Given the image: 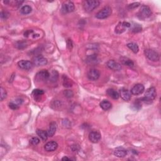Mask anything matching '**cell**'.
Here are the masks:
<instances>
[{
  "label": "cell",
  "mask_w": 161,
  "mask_h": 161,
  "mask_svg": "<svg viewBox=\"0 0 161 161\" xmlns=\"http://www.w3.org/2000/svg\"><path fill=\"white\" fill-rule=\"evenodd\" d=\"M157 96V92L154 87H151L147 89L145 93V97L142 98L140 100L145 103L150 104L155 99Z\"/></svg>",
  "instance_id": "6da1fadb"
},
{
  "label": "cell",
  "mask_w": 161,
  "mask_h": 161,
  "mask_svg": "<svg viewBox=\"0 0 161 161\" xmlns=\"http://www.w3.org/2000/svg\"><path fill=\"white\" fill-rule=\"evenodd\" d=\"M100 2L98 0H89L84 3V8L87 12H91L100 6Z\"/></svg>",
  "instance_id": "7a4b0ae2"
},
{
  "label": "cell",
  "mask_w": 161,
  "mask_h": 161,
  "mask_svg": "<svg viewBox=\"0 0 161 161\" xmlns=\"http://www.w3.org/2000/svg\"><path fill=\"white\" fill-rule=\"evenodd\" d=\"M152 15V11L150 8L147 6H142L139 11H138L137 16L141 20H145L148 19Z\"/></svg>",
  "instance_id": "3957f363"
},
{
  "label": "cell",
  "mask_w": 161,
  "mask_h": 161,
  "mask_svg": "<svg viewBox=\"0 0 161 161\" xmlns=\"http://www.w3.org/2000/svg\"><path fill=\"white\" fill-rule=\"evenodd\" d=\"M111 13H112V10L110 6H105L100 10L99 12H98L96 15V17L98 19H105L106 18L109 17Z\"/></svg>",
  "instance_id": "277c9868"
},
{
  "label": "cell",
  "mask_w": 161,
  "mask_h": 161,
  "mask_svg": "<svg viewBox=\"0 0 161 161\" xmlns=\"http://www.w3.org/2000/svg\"><path fill=\"white\" fill-rule=\"evenodd\" d=\"M144 53L145 56L150 61L153 62H157L160 59V56L159 53L156 51L152 50V49H145Z\"/></svg>",
  "instance_id": "5b68a950"
},
{
  "label": "cell",
  "mask_w": 161,
  "mask_h": 161,
  "mask_svg": "<svg viewBox=\"0 0 161 161\" xmlns=\"http://www.w3.org/2000/svg\"><path fill=\"white\" fill-rule=\"evenodd\" d=\"M50 78V73L47 70H42L37 73L35 79L37 82H43L47 80Z\"/></svg>",
  "instance_id": "8992f818"
},
{
  "label": "cell",
  "mask_w": 161,
  "mask_h": 161,
  "mask_svg": "<svg viewBox=\"0 0 161 161\" xmlns=\"http://www.w3.org/2000/svg\"><path fill=\"white\" fill-rule=\"evenodd\" d=\"M131 26V24L128 22L123 21L120 22L118 25L115 27V33L118 34H121L124 32L125 30L127 28H130Z\"/></svg>",
  "instance_id": "52a82bcc"
},
{
  "label": "cell",
  "mask_w": 161,
  "mask_h": 161,
  "mask_svg": "<svg viewBox=\"0 0 161 161\" xmlns=\"http://www.w3.org/2000/svg\"><path fill=\"white\" fill-rule=\"evenodd\" d=\"M75 10L74 4L72 1H66L62 6V11L64 13H68L74 11Z\"/></svg>",
  "instance_id": "ba28073f"
},
{
  "label": "cell",
  "mask_w": 161,
  "mask_h": 161,
  "mask_svg": "<svg viewBox=\"0 0 161 161\" xmlns=\"http://www.w3.org/2000/svg\"><path fill=\"white\" fill-rule=\"evenodd\" d=\"M48 61L42 56H37L33 59V64L36 66H42L47 64Z\"/></svg>",
  "instance_id": "9c48e42d"
},
{
  "label": "cell",
  "mask_w": 161,
  "mask_h": 161,
  "mask_svg": "<svg viewBox=\"0 0 161 161\" xmlns=\"http://www.w3.org/2000/svg\"><path fill=\"white\" fill-rule=\"evenodd\" d=\"M87 76L91 80H96L100 76V71L96 69H91L88 71Z\"/></svg>",
  "instance_id": "30bf717a"
},
{
  "label": "cell",
  "mask_w": 161,
  "mask_h": 161,
  "mask_svg": "<svg viewBox=\"0 0 161 161\" xmlns=\"http://www.w3.org/2000/svg\"><path fill=\"white\" fill-rule=\"evenodd\" d=\"M145 87L142 84H137L131 89V94L133 95H139L144 93Z\"/></svg>",
  "instance_id": "8fae6325"
},
{
  "label": "cell",
  "mask_w": 161,
  "mask_h": 161,
  "mask_svg": "<svg viewBox=\"0 0 161 161\" xmlns=\"http://www.w3.org/2000/svg\"><path fill=\"white\" fill-rule=\"evenodd\" d=\"M101 138V133L98 131H92L89 134V139L92 143L96 144L99 142Z\"/></svg>",
  "instance_id": "7c38bea8"
},
{
  "label": "cell",
  "mask_w": 161,
  "mask_h": 161,
  "mask_svg": "<svg viewBox=\"0 0 161 161\" xmlns=\"http://www.w3.org/2000/svg\"><path fill=\"white\" fill-rule=\"evenodd\" d=\"M18 66L21 69L24 70H30L32 68L33 64L29 61L22 60L18 62Z\"/></svg>",
  "instance_id": "4fadbf2b"
},
{
  "label": "cell",
  "mask_w": 161,
  "mask_h": 161,
  "mask_svg": "<svg viewBox=\"0 0 161 161\" xmlns=\"http://www.w3.org/2000/svg\"><path fill=\"white\" fill-rule=\"evenodd\" d=\"M106 66L108 68L115 71H118L122 69V66L118 62L115 61L114 60H110L107 62Z\"/></svg>",
  "instance_id": "5bb4252c"
},
{
  "label": "cell",
  "mask_w": 161,
  "mask_h": 161,
  "mask_svg": "<svg viewBox=\"0 0 161 161\" xmlns=\"http://www.w3.org/2000/svg\"><path fill=\"white\" fill-rule=\"evenodd\" d=\"M119 95L124 101H130V100L131 99V97H132L131 92L129 90H128L127 89H125V88H122L120 89L119 92Z\"/></svg>",
  "instance_id": "9a60e30c"
},
{
  "label": "cell",
  "mask_w": 161,
  "mask_h": 161,
  "mask_svg": "<svg viewBox=\"0 0 161 161\" xmlns=\"http://www.w3.org/2000/svg\"><path fill=\"white\" fill-rule=\"evenodd\" d=\"M58 147V144L55 141L49 142L44 145V149L47 152H53L55 151Z\"/></svg>",
  "instance_id": "2e32d148"
},
{
  "label": "cell",
  "mask_w": 161,
  "mask_h": 161,
  "mask_svg": "<svg viewBox=\"0 0 161 161\" xmlns=\"http://www.w3.org/2000/svg\"><path fill=\"white\" fill-rule=\"evenodd\" d=\"M23 100L20 99V98H18V99H16L15 100H13L11 101L10 103H9V107L13 110H15L19 108L20 106L23 103Z\"/></svg>",
  "instance_id": "e0dca14e"
},
{
  "label": "cell",
  "mask_w": 161,
  "mask_h": 161,
  "mask_svg": "<svg viewBox=\"0 0 161 161\" xmlns=\"http://www.w3.org/2000/svg\"><path fill=\"white\" fill-rule=\"evenodd\" d=\"M114 155L117 157L122 158L127 155V151L123 147H118L115 150Z\"/></svg>",
  "instance_id": "ac0fdd59"
},
{
  "label": "cell",
  "mask_w": 161,
  "mask_h": 161,
  "mask_svg": "<svg viewBox=\"0 0 161 161\" xmlns=\"http://www.w3.org/2000/svg\"><path fill=\"white\" fill-rule=\"evenodd\" d=\"M86 63L89 65H95L97 64L98 63V58L96 54H93V55H89L87 57L86 59Z\"/></svg>",
  "instance_id": "d6986e66"
},
{
  "label": "cell",
  "mask_w": 161,
  "mask_h": 161,
  "mask_svg": "<svg viewBox=\"0 0 161 161\" xmlns=\"http://www.w3.org/2000/svg\"><path fill=\"white\" fill-rule=\"evenodd\" d=\"M57 130V123L55 122H52L50 123L49 128L47 131V133L48 137H53Z\"/></svg>",
  "instance_id": "ffe728a7"
},
{
  "label": "cell",
  "mask_w": 161,
  "mask_h": 161,
  "mask_svg": "<svg viewBox=\"0 0 161 161\" xmlns=\"http://www.w3.org/2000/svg\"><path fill=\"white\" fill-rule=\"evenodd\" d=\"M44 95V91L42 89H34L32 93V95L34 98L35 100L37 101H39L40 100V98H41Z\"/></svg>",
  "instance_id": "44dd1931"
},
{
  "label": "cell",
  "mask_w": 161,
  "mask_h": 161,
  "mask_svg": "<svg viewBox=\"0 0 161 161\" xmlns=\"http://www.w3.org/2000/svg\"><path fill=\"white\" fill-rule=\"evenodd\" d=\"M120 61H121V62H122V64L126 66H128V67H130V68H132V67H133V66H134L133 62L131 59H128V58H127V57H122L120 58Z\"/></svg>",
  "instance_id": "7402d4cb"
},
{
  "label": "cell",
  "mask_w": 161,
  "mask_h": 161,
  "mask_svg": "<svg viewBox=\"0 0 161 161\" xmlns=\"http://www.w3.org/2000/svg\"><path fill=\"white\" fill-rule=\"evenodd\" d=\"M106 93L107 95L113 100H118L120 97L119 93L117 91H116L113 89H108V90H107Z\"/></svg>",
  "instance_id": "603a6c76"
},
{
  "label": "cell",
  "mask_w": 161,
  "mask_h": 161,
  "mask_svg": "<svg viewBox=\"0 0 161 161\" xmlns=\"http://www.w3.org/2000/svg\"><path fill=\"white\" fill-rule=\"evenodd\" d=\"M100 105L101 108L105 111H108L110 110L111 108V107H112V105H111V103L108 100H103L100 103Z\"/></svg>",
  "instance_id": "cb8c5ba5"
},
{
  "label": "cell",
  "mask_w": 161,
  "mask_h": 161,
  "mask_svg": "<svg viewBox=\"0 0 161 161\" xmlns=\"http://www.w3.org/2000/svg\"><path fill=\"white\" fill-rule=\"evenodd\" d=\"M37 134L42 141H46L47 140L48 137L47 132L43 130L38 129L37 130Z\"/></svg>",
  "instance_id": "d4e9b609"
},
{
  "label": "cell",
  "mask_w": 161,
  "mask_h": 161,
  "mask_svg": "<svg viewBox=\"0 0 161 161\" xmlns=\"http://www.w3.org/2000/svg\"><path fill=\"white\" fill-rule=\"evenodd\" d=\"M62 80H63V85L66 88H71L73 86V81L72 80H71L69 78H68L66 76H64L62 78Z\"/></svg>",
  "instance_id": "484cf974"
},
{
  "label": "cell",
  "mask_w": 161,
  "mask_h": 161,
  "mask_svg": "<svg viewBox=\"0 0 161 161\" xmlns=\"http://www.w3.org/2000/svg\"><path fill=\"white\" fill-rule=\"evenodd\" d=\"M127 46L128 48H129L130 50L135 53H137L138 51H139V48H138V46H137V44L133 42H131V43H127Z\"/></svg>",
  "instance_id": "4316f807"
},
{
  "label": "cell",
  "mask_w": 161,
  "mask_h": 161,
  "mask_svg": "<svg viewBox=\"0 0 161 161\" xmlns=\"http://www.w3.org/2000/svg\"><path fill=\"white\" fill-rule=\"evenodd\" d=\"M32 9L28 5L24 6L20 9V13L22 15H28L32 12Z\"/></svg>",
  "instance_id": "83f0119b"
},
{
  "label": "cell",
  "mask_w": 161,
  "mask_h": 161,
  "mask_svg": "<svg viewBox=\"0 0 161 161\" xmlns=\"http://www.w3.org/2000/svg\"><path fill=\"white\" fill-rule=\"evenodd\" d=\"M59 78V74L56 71H53L52 73L50 74V79L52 82H56Z\"/></svg>",
  "instance_id": "f1b7e54d"
},
{
  "label": "cell",
  "mask_w": 161,
  "mask_h": 161,
  "mask_svg": "<svg viewBox=\"0 0 161 161\" xmlns=\"http://www.w3.org/2000/svg\"><path fill=\"white\" fill-rule=\"evenodd\" d=\"M132 31L133 32H135V33H138V32H140L142 31V27L140 26V25H138V24H135L133 26V28L132 29Z\"/></svg>",
  "instance_id": "f546056e"
},
{
  "label": "cell",
  "mask_w": 161,
  "mask_h": 161,
  "mask_svg": "<svg viewBox=\"0 0 161 161\" xmlns=\"http://www.w3.org/2000/svg\"><path fill=\"white\" fill-rule=\"evenodd\" d=\"M0 91H1V96H0V97H1V101H3V100L5 99L7 96V93L5 89L2 87L0 88Z\"/></svg>",
  "instance_id": "4dcf8cb0"
},
{
  "label": "cell",
  "mask_w": 161,
  "mask_h": 161,
  "mask_svg": "<svg viewBox=\"0 0 161 161\" xmlns=\"http://www.w3.org/2000/svg\"><path fill=\"white\" fill-rule=\"evenodd\" d=\"M30 144L33 145H38L39 143H40V139L38 138L35 137H32V138H31L30 140Z\"/></svg>",
  "instance_id": "1f68e13d"
},
{
  "label": "cell",
  "mask_w": 161,
  "mask_h": 161,
  "mask_svg": "<svg viewBox=\"0 0 161 161\" xmlns=\"http://www.w3.org/2000/svg\"><path fill=\"white\" fill-rule=\"evenodd\" d=\"M64 95L66 97L70 98H72L73 96L74 93H73V91H71V90H65L64 91Z\"/></svg>",
  "instance_id": "d6a6232c"
},
{
  "label": "cell",
  "mask_w": 161,
  "mask_h": 161,
  "mask_svg": "<svg viewBox=\"0 0 161 161\" xmlns=\"http://www.w3.org/2000/svg\"><path fill=\"white\" fill-rule=\"evenodd\" d=\"M10 13H9L7 11H2L1 12V18L2 19H4V20H6L7 19H8L9 16H10Z\"/></svg>",
  "instance_id": "836d02e7"
},
{
  "label": "cell",
  "mask_w": 161,
  "mask_h": 161,
  "mask_svg": "<svg viewBox=\"0 0 161 161\" xmlns=\"http://www.w3.org/2000/svg\"><path fill=\"white\" fill-rule=\"evenodd\" d=\"M139 6H140V3H138V2L133 3L130 4H129V5L128 6V8L129 9V10H132V9H135Z\"/></svg>",
  "instance_id": "e575fe53"
},
{
  "label": "cell",
  "mask_w": 161,
  "mask_h": 161,
  "mask_svg": "<svg viewBox=\"0 0 161 161\" xmlns=\"http://www.w3.org/2000/svg\"><path fill=\"white\" fill-rule=\"evenodd\" d=\"M26 42H18L16 43V47L19 48H24L25 47H26Z\"/></svg>",
  "instance_id": "d590c367"
},
{
  "label": "cell",
  "mask_w": 161,
  "mask_h": 161,
  "mask_svg": "<svg viewBox=\"0 0 161 161\" xmlns=\"http://www.w3.org/2000/svg\"><path fill=\"white\" fill-rule=\"evenodd\" d=\"M67 46H68V48L69 49V50H71V49L73 48V43L71 39H68V41H67Z\"/></svg>",
  "instance_id": "8d00e7d4"
},
{
  "label": "cell",
  "mask_w": 161,
  "mask_h": 161,
  "mask_svg": "<svg viewBox=\"0 0 161 161\" xmlns=\"http://www.w3.org/2000/svg\"><path fill=\"white\" fill-rule=\"evenodd\" d=\"M71 160V159H69L67 157H64L62 159V160Z\"/></svg>",
  "instance_id": "74e56055"
}]
</instances>
